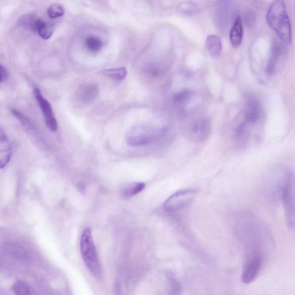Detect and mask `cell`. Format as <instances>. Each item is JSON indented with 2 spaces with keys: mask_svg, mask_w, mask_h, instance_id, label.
<instances>
[{
  "mask_svg": "<svg viewBox=\"0 0 295 295\" xmlns=\"http://www.w3.org/2000/svg\"><path fill=\"white\" fill-rule=\"evenodd\" d=\"M266 19L281 40L286 43L292 41V30L290 20L282 0H276L269 8Z\"/></svg>",
  "mask_w": 295,
  "mask_h": 295,
  "instance_id": "obj_1",
  "label": "cell"
},
{
  "mask_svg": "<svg viewBox=\"0 0 295 295\" xmlns=\"http://www.w3.org/2000/svg\"><path fill=\"white\" fill-rule=\"evenodd\" d=\"M80 252L84 263L94 276H102V266L94 244L91 229L86 228L82 233L80 240Z\"/></svg>",
  "mask_w": 295,
  "mask_h": 295,
  "instance_id": "obj_2",
  "label": "cell"
},
{
  "mask_svg": "<svg viewBox=\"0 0 295 295\" xmlns=\"http://www.w3.org/2000/svg\"><path fill=\"white\" fill-rule=\"evenodd\" d=\"M282 198L288 226L294 227V187L293 175L288 173L285 175L282 184Z\"/></svg>",
  "mask_w": 295,
  "mask_h": 295,
  "instance_id": "obj_3",
  "label": "cell"
},
{
  "mask_svg": "<svg viewBox=\"0 0 295 295\" xmlns=\"http://www.w3.org/2000/svg\"><path fill=\"white\" fill-rule=\"evenodd\" d=\"M198 192L195 188H187L175 192L167 199L164 207L166 211L170 212L182 210L189 206Z\"/></svg>",
  "mask_w": 295,
  "mask_h": 295,
  "instance_id": "obj_4",
  "label": "cell"
},
{
  "mask_svg": "<svg viewBox=\"0 0 295 295\" xmlns=\"http://www.w3.org/2000/svg\"><path fill=\"white\" fill-rule=\"evenodd\" d=\"M262 264L263 258L261 255L255 254L250 256L241 274V281L244 284H251L256 280L262 268Z\"/></svg>",
  "mask_w": 295,
  "mask_h": 295,
  "instance_id": "obj_5",
  "label": "cell"
},
{
  "mask_svg": "<svg viewBox=\"0 0 295 295\" xmlns=\"http://www.w3.org/2000/svg\"><path fill=\"white\" fill-rule=\"evenodd\" d=\"M34 93L35 99L38 103L41 111H42L47 128L52 132H56L58 128V124H57L51 104L46 98L44 97L38 88L34 89Z\"/></svg>",
  "mask_w": 295,
  "mask_h": 295,
  "instance_id": "obj_6",
  "label": "cell"
},
{
  "mask_svg": "<svg viewBox=\"0 0 295 295\" xmlns=\"http://www.w3.org/2000/svg\"><path fill=\"white\" fill-rule=\"evenodd\" d=\"M245 120L253 125L259 120L261 114V108L259 102L255 97L251 96L248 99L247 107L243 112Z\"/></svg>",
  "mask_w": 295,
  "mask_h": 295,
  "instance_id": "obj_7",
  "label": "cell"
},
{
  "mask_svg": "<svg viewBox=\"0 0 295 295\" xmlns=\"http://www.w3.org/2000/svg\"><path fill=\"white\" fill-rule=\"evenodd\" d=\"M12 156V147L9 138L0 127V169L6 167Z\"/></svg>",
  "mask_w": 295,
  "mask_h": 295,
  "instance_id": "obj_8",
  "label": "cell"
},
{
  "mask_svg": "<svg viewBox=\"0 0 295 295\" xmlns=\"http://www.w3.org/2000/svg\"><path fill=\"white\" fill-rule=\"evenodd\" d=\"M284 53L285 50L282 44L278 42L274 43L272 47L271 56L266 69V72L269 75H272L275 72L277 63Z\"/></svg>",
  "mask_w": 295,
  "mask_h": 295,
  "instance_id": "obj_9",
  "label": "cell"
},
{
  "mask_svg": "<svg viewBox=\"0 0 295 295\" xmlns=\"http://www.w3.org/2000/svg\"><path fill=\"white\" fill-rule=\"evenodd\" d=\"M243 36V24L240 16H238L233 22L230 34H229V38H230L231 43L233 47L237 48L240 46L241 42H242Z\"/></svg>",
  "mask_w": 295,
  "mask_h": 295,
  "instance_id": "obj_10",
  "label": "cell"
},
{
  "mask_svg": "<svg viewBox=\"0 0 295 295\" xmlns=\"http://www.w3.org/2000/svg\"><path fill=\"white\" fill-rule=\"evenodd\" d=\"M206 46L210 55L214 58H218L222 51V43L217 35H210L206 40Z\"/></svg>",
  "mask_w": 295,
  "mask_h": 295,
  "instance_id": "obj_11",
  "label": "cell"
},
{
  "mask_svg": "<svg viewBox=\"0 0 295 295\" xmlns=\"http://www.w3.org/2000/svg\"><path fill=\"white\" fill-rule=\"evenodd\" d=\"M145 187V184L141 182L126 184L121 188L120 193L122 198L128 199L141 192Z\"/></svg>",
  "mask_w": 295,
  "mask_h": 295,
  "instance_id": "obj_12",
  "label": "cell"
},
{
  "mask_svg": "<svg viewBox=\"0 0 295 295\" xmlns=\"http://www.w3.org/2000/svg\"><path fill=\"white\" fill-rule=\"evenodd\" d=\"M41 19L33 14H28L22 16L20 19L19 23L24 28L36 32L37 27Z\"/></svg>",
  "mask_w": 295,
  "mask_h": 295,
  "instance_id": "obj_13",
  "label": "cell"
},
{
  "mask_svg": "<svg viewBox=\"0 0 295 295\" xmlns=\"http://www.w3.org/2000/svg\"><path fill=\"white\" fill-rule=\"evenodd\" d=\"M192 132L198 133L202 140L206 138L210 133V125L207 120H203L202 121L196 122L192 126Z\"/></svg>",
  "mask_w": 295,
  "mask_h": 295,
  "instance_id": "obj_14",
  "label": "cell"
},
{
  "mask_svg": "<svg viewBox=\"0 0 295 295\" xmlns=\"http://www.w3.org/2000/svg\"><path fill=\"white\" fill-rule=\"evenodd\" d=\"M12 113L28 131H29L32 133L35 132V128L34 124L24 114L20 112L19 111L14 109L12 110Z\"/></svg>",
  "mask_w": 295,
  "mask_h": 295,
  "instance_id": "obj_15",
  "label": "cell"
},
{
  "mask_svg": "<svg viewBox=\"0 0 295 295\" xmlns=\"http://www.w3.org/2000/svg\"><path fill=\"white\" fill-rule=\"evenodd\" d=\"M12 290L16 294L25 295L32 294V288L26 281L20 280L12 286Z\"/></svg>",
  "mask_w": 295,
  "mask_h": 295,
  "instance_id": "obj_16",
  "label": "cell"
},
{
  "mask_svg": "<svg viewBox=\"0 0 295 295\" xmlns=\"http://www.w3.org/2000/svg\"><path fill=\"white\" fill-rule=\"evenodd\" d=\"M85 45L90 52L96 53L100 51L103 47V42L98 37L89 36L85 39Z\"/></svg>",
  "mask_w": 295,
  "mask_h": 295,
  "instance_id": "obj_17",
  "label": "cell"
},
{
  "mask_svg": "<svg viewBox=\"0 0 295 295\" xmlns=\"http://www.w3.org/2000/svg\"><path fill=\"white\" fill-rule=\"evenodd\" d=\"M36 33H38L41 38L48 39L51 38L53 34V27L51 24L44 22L42 20L37 28Z\"/></svg>",
  "mask_w": 295,
  "mask_h": 295,
  "instance_id": "obj_18",
  "label": "cell"
},
{
  "mask_svg": "<svg viewBox=\"0 0 295 295\" xmlns=\"http://www.w3.org/2000/svg\"><path fill=\"white\" fill-rule=\"evenodd\" d=\"M105 75L108 76L115 80H121L126 76L127 71L125 68L106 69L102 72Z\"/></svg>",
  "mask_w": 295,
  "mask_h": 295,
  "instance_id": "obj_19",
  "label": "cell"
},
{
  "mask_svg": "<svg viewBox=\"0 0 295 295\" xmlns=\"http://www.w3.org/2000/svg\"><path fill=\"white\" fill-rule=\"evenodd\" d=\"M97 95V89L94 85H88L82 89L80 96L84 101H91Z\"/></svg>",
  "mask_w": 295,
  "mask_h": 295,
  "instance_id": "obj_20",
  "label": "cell"
},
{
  "mask_svg": "<svg viewBox=\"0 0 295 295\" xmlns=\"http://www.w3.org/2000/svg\"><path fill=\"white\" fill-rule=\"evenodd\" d=\"M64 14V8L60 4H53L48 8L47 14L49 18L51 19H57L63 16Z\"/></svg>",
  "mask_w": 295,
  "mask_h": 295,
  "instance_id": "obj_21",
  "label": "cell"
},
{
  "mask_svg": "<svg viewBox=\"0 0 295 295\" xmlns=\"http://www.w3.org/2000/svg\"><path fill=\"white\" fill-rule=\"evenodd\" d=\"M168 279H169L172 293L179 294L181 293L182 288L178 281L176 279L172 273L168 274Z\"/></svg>",
  "mask_w": 295,
  "mask_h": 295,
  "instance_id": "obj_22",
  "label": "cell"
},
{
  "mask_svg": "<svg viewBox=\"0 0 295 295\" xmlns=\"http://www.w3.org/2000/svg\"><path fill=\"white\" fill-rule=\"evenodd\" d=\"M191 93L188 90H183V91L175 94L174 100L176 103L183 104L190 99Z\"/></svg>",
  "mask_w": 295,
  "mask_h": 295,
  "instance_id": "obj_23",
  "label": "cell"
},
{
  "mask_svg": "<svg viewBox=\"0 0 295 295\" xmlns=\"http://www.w3.org/2000/svg\"><path fill=\"white\" fill-rule=\"evenodd\" d=\"M8 77V72L6 69L0 64V83L5 81Z\"/></svg>",
  "mask_w": 295,
  "mask_h": 295,
  "instance_id": "obj_24",
  "label": "cell"
}]
</instances>
